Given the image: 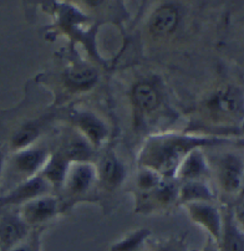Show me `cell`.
<instances>
[{
  "label": "cell",
  "mask_w": 244,
  "mask_h": 251,
  "mask_svg": "<svg viewBox=\"0 0 244 251\" xmlns=\"http://www.w3.org/2000/svg\"><path fill=\"white\" fill-rule=\"evenodd\" d=\"M207 166L202 153L197 150H193L187 154V157L182 160V163L178 167L180 176L187 180H196L199 176H203L206 172Z\"/></svg>",
  "instance_id": "cell-11"
},
{
  "label": "cell",
  "mask_w": 244,
  "mask_h": 251,
  "mask_svg": "<svg viewBox=\"0 0 244 251\" xmlns=\"http://www.w3.org/2000/svg\"><path fill=\"white\" fill-rule=\"evenodd\" d=\"M67 160H74V162H80L83 163L87 159H90L92 155L91 147L87 143L81 141H75L73 143L67 145L64 152L61 153Z\"/></svg>",
  "instance_id": "cell-18"
},
{
  "label": "cell",
  "mask_w": 244,
  "mask_h": 251,
  "mask_svg": "<svg viewBox=\"0 0 244 251\" xmlns=\"http://www.w3.org/2000/svg\"><path fill=\"white\" fill-rule=\"evenodd\" d=\"M161 183V176L159 173H156L155 171L151 169H146V171L141 172L138 176V185L145 189H150V188H156Z\"/></svg>",
  "instance_id": "cell-22"
},
{
  "label": "cell",
  "mask_w": 244,
  "mask_h": 251,
  "mask_svg": "<svg viewBox=\"0 0 244 251\" xmlns=\"http://www.w3.org/2000/svg\"><path fill=\"white\" fill-rule=\"evenodd\" d=\"M204 251H216V250L213 248H207V249H204Z\"/></svg>",
  "instance_id": "cell-26"
},
{
  "label": "cell",
  "mask_w": 244,
  "mask_h": 251,
  "mask_svg": "<svg viewBox=\"0 0 244 251\" xmlns=\"http://www.w3.org/2000/svg\"><path fill=\"white\" fill-rule=\"evenodd\" d=\"M39 136V128L38 126L29 125L23 127L20 131L16 132L14 134L11 143L15 148H25L27 146L31 145L35 139L38 138Z\"/></svg>",
  "instance_id": "cell-19"
},
{
  "label": "cell",
  "mask_w": 244,
  "mask_h": 251,
  "mask_svg": "<svg viewBox=\"0 0 244 251\" xmlns=\"http://www.w3.org/2000/svg\"><path fill=\"white\" fill-rule=\"evenodd\" d=\"M97 81V73L94 69L83 67V69H76L70 71L65 76V82L67 86L75 90H86L95 85Z\"/></svg>",
  "instance_id": "cell-15"
},
{
  "label": "cell",
  "mask_w": 244,
  "mask_h": 251,
  "mask_svg": "<svg viewBox=\"0 0 244 251\" xmlns=\"http://www.w3.org/2000/svg\"><path fill=\"white\" fill-rule=\"evenodd\" d=\"M132 99L139 110L145 111V112H151L159 106V94L155 87L147 82L138 83L137 86H135L134 91H132Z\"/></svg>",
  "instance_id": "cell-12"
},
{
  "label": "cell",
  "mask_w": 244,
  "mask_h": 251,
  "mask_svg": "<svg viewBox=\"0 0 244 251\" xmlns=\"http://www.w3.org/2000/svg\"><path fill=\"white\" fill-rule=\"evenodd\" d=\"M156 198L160 203L163 204H168L176 198V195H177V188L173 183H160L157 187H156L155 190Z\"/></svg>",
  "instance_id": "cell-21"
},
{
  "label": "cell",
  "mask_w": 244,
  "mask_h": 251,
  "mask_svg": "<svg viewBox=\"0 0 244 251\" xmlns=\"http://www.w3.org/2000/svg\"><path fill=\"white\" fill-rule=\"evenodd\" d=\"M242 162L234 155H227L220 163V183L227 192H237L242 187Z\"/></svg>",
  "instance_id": "cell-7"
},
{
  "label": "cell",
  "mask_w": 244,
  "mask_h": 251,
  "mask_svg": "<svg viewBox=\"0 0 244 251\" xmlns=\"http://www.w3.org/2000/svg\"><path fill=\"white\" fill-rule=\"evenodd\" d=\"M157 251H180V249L176 245H173V244H167V245L160 246Z\"/></svg>",
  "instance_id": "cell-24"
},
{
  "label": "cell",
  "mask_w": 244,
  "mask_h": 251,
  "mask_svg": "<svg viewBox=\"0 0 244 251\" xmlns=\"http://www.w3.org/2000/svg\"><path fill=\"white\" fill-rule=\"evenodd\" d=\"M57 211V201L51 197H39L27 201L24 206V222L27 224H39L54 217Z\"/></svg>",
  "instance_id": "cell-3"
},
{
  "label": "cell",
  "mask_w": 244,
  "mask_h": 251,
  "mask_svg": "<svg viewBox=\"0 0 244 251\" xmlns=\"http://www.w3.org/2000/svg\"><path fill=\"white\" fill-rule=\"evenodd\" d=\"M190 213L194 220L208 230L216 241L220 239V215L215 206L203 203H190Z\"/></svg>",
  "instance_id": "cell-4"
},
{
  "label": "cell",
  "mask_w": 244,
  "mask_h": 251,
  "mask_svg": "<svg viewBox=\"0 0 244 251\" xmlns=\"http://www.w3.org/2000/svg\"><path fill=\"white\" fill-rule=\"evenodd\" d=\"M148 232L150 231L147 230H139V231L134 232L132 235L127 236L124 240L112 246L111 251H136L137 248L143 243L146 236L148 235Z\"/></svg>",
  "instance_id": "cell-20"
},
{
  "label": "cell",
  "mask_w": 244,
  "mask_h": 251,
  "mask_svg": "<svg viewBox=\"0 0 244 251\" xmlns=\"http://www.w3.org/2000/svg\"><path fill=\"white\" fill-rule=\"evenodd\" d=\"M46 152L43 148H32L19 153L15 158V164L18 169L25 173H34L44 164Z\"/></svg>",
  "instance_id": "cell-13"
},
{
  "label": "cell",
  "mask_w": 244,
  "mask_h": 251,
  "mask_svg": "<svg viewBox=\"0 0 244 251\" xmlns=\"http://www.w3.org/2000/svg\"><path fill=\"white\" fill-rule=\"evenodd\" d=\"M224 251H243V235L241 234L233 220L227 219L223 236Z\"/></svg>",
  "instance_id": "cell-17"
},
{
  "label": "cell",
  "mask_w": 244,
  "mask_h": 251,
  "mask_svg": "<svg viewBox=\"0 0 244 251\" xmlns=\"http://www.w3.org/2000/svg\"><path fill=\"white\" fill-rule=\"evenodd\" d=\"M10 251H40V234H39V231L32 232V235H30L25 243L16 245Z\"/></svg>",
  "instance_id": "cell-23"
},
{
  "label": "cell",
  "mask_w": 244,
  "mask_h": 251,
  "mask_svg": "<svg viewBox=\"0 0 244 251\" xmlns=\"http://www.w3.org/2000/svg\"><path fill=\"white\" fill-rule=\"evenodd\" d=\"M3 162H4L3 154L0 153V173H1V169H3Z\"/></svg>",
  "instance_id": "cell-25"
},
{
  "label": "cell",
  "mask_w": 244,
  "mask_h": 251,
  "mask_svg": "<svg viewBox=\"0 0 244 251\" xmlns=\"http://www.w3.org/2000/svg\"><path fill=\"white\" fill-rule=\"evenodd\" d=\"M75 121L81 131L89 137V139L94 145H100L105 139V137L108 136V129H106L104 123L92 113H79Z\"/></svg>",
  "instance_id": "cell-9"
},
{
  "label": "cell",
  "mask_w": 244,
  "mask_h": 251,
  "mask_svg": "<svg viewBox=\"0 0 244 251\" xmlns=\"http://www.w3.org/2000/svg\"><path fill=\"white\" fill-rule=\"evenodd\" d=\"M95 178L94 167L87 163H78L69 168L66 174V187L73 194H82L91 187Z\"/></svg>",
  "instance_id": "cell-5"
},
{
  "label": "cell",
  "mask_w": 244,
  "mask_h": 251,
  "mask_svg": "<svg viewBox=\"0 0 244 251\" xmlns=\"http://www.w3.org/2000/svg\"><path fill=\"white\" fill-rule=\"evenodd\" d=\"M180 197L182 199L183 203L188 201V203H193L196 201H211L213 198L212 192L203 183L196 182V180H190V182L186 183L182 188H181Z\"/></svg>",
  "instance_id": "cell-16"
},
{
  "label": "cell",
  "mask_w": 244,
  "mask_h": 251,
  "mask_svg": "<svg viewBox=\"0 0 244 251\" xmlns=\"http://www.w3.org/2000/svg\"><path fill=\"white\" fill-rule=\"evenodd\" d=\"M29 232V226L24 219L9 214L0 220V251H10Z\"/></svg>",
  "instance_id": "cell-2"
},
{
  "label": "cell",
  "mask_w": 244,
  "mask_h": 251,
  "mask_svg": "<svg viewBox=\"0 0 244 251\" xmlns=\"http://www.w3.org/2000/svg\"><path fill=\"white\" fill-rule=\"evenodd\" d=\"M219 142L222 141L173 134L155 137L143 148L139 162L156 173L171 176L177 171L188 153L197 150L199 146L217 145Z\"/></svg>",
  "instance_id": "cell-1"
},
{
  "label": "cell",
  "mask_w": 244,
  "mask_h": 251,
  "mask_svg": "<svg viewBox=\"0 0 244 251\" xmlns=\"http://www.w3.org/2000/svg\"><path fill=\"white\" fill-rule=\"evenodd\" d=\"M49 190V184L43 176H36L29 182L20 185L18 189L14 190L9 197L4 199L8 204L22 203V201H30L35 198H39L40 195Z\"/></svg>",
  "instance_id": "cell-8"
},
{
  "label": "cell",
  "mask_w": 244,
  "mask_h": 251,
  "mask_svg": "<svg viewBox=\"0 0 244 251\" xmlns=\"http://www.w3.org/2000/svg\"><path fill=\"white\" fill-rule=\"evenodd\" d=\"M178 24V11L174 6L163 5L153 13L150 30L153 35L164 36L174 31Z\"/></svg>",
  "instance_id": "cell-6"
},
{
  "label": "cell",
  "mask_w": 244,
  "mask_h": 251,
  "mask_svg": "<svg viewBox=\"0 0 244 251\" xmlns=\"http://www.w3.org/2000/svg\"><path fill=\"white\" fill-rule=\"evenodd\" d=\"M67 171H69V160L62 154H56L44 168V176L46 182L54 185H61L65 183Z\"/></svg>",
  "instance_id": "cell-14"
},
{
  "label": "cell",
  "mask_w": 244,
  "mask_h": 251,
  "mask_svg": "<svg viewBox=\"0 0 244 251\" xmlns=\"http://www.w3.org/2000/svg\"><path fill=\"white\" fill-rule=\"evenodd\" d=\"M102 182L108 188H115L122 183L125 178V168L120 160L110 153L102 159L101 163Z\"/></svg>",
  "instance_id": "cell-10"
}]
</instances>
